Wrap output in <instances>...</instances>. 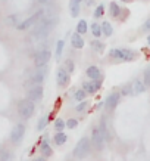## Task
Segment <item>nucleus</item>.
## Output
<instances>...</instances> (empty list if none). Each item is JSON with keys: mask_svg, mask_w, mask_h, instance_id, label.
<instances>
[{"mask_svg": "<svg viewBox=\"0 0 150 161\" xmlns=\"http://www.w3.org/2000/svg\"><path fill=\"white\" fill-rule=\"evenodd\" d=\"M87 30H88L87 21L85 19L78 21V24H77V33L78 34H85V33H87Z\"/></svg>", "mask_w": 150, "mask_h": 161, "instance_id": "a211bd4d", "label": "nucleus"}, {"mask_svg": "<svg viewBox=\"0 0 150 161\" xmlns=\"http://www.w3.org/2000/svg\"><path fill=\"white\" fill-rule=\"evenodd\" d=\"M144 84H146V87L150 86V67L146 69V73H144Z\"/></svg>", "mask_w": 150, "mask_h": 161, "instance_id": "2f4dec72", "label": "nucleus"}, {"mask_svg": "<svg viewBox=\"0 0 150 161\" xmlns=\"http://www.w3.org/2000/svg\"><path fill=\"white\" fill-rule=\"evenodd\" d=\"M144 90H146V84L141 83V80H136V81L132 83V93L138 95V93H143Z\"/></svg>", "mask_w": 150, "mask_h": 161, "instance_id": "2eb2a0df", "label": "nucleus"}, {"mask_svg": "<svg viewBox=\"0 0 150 161\" xmlns=\"http://www.w3.org/2000/svg\"><path fill=\"white\" fill-rule=\"evenodd\" d=\"M111 16H113V18H119L121 16V8H119V5L116 2L111 3Z\"/></svg>", "mask_w": 150, "mask_h": 161, "instance_id": "f3484780", "label": "nucleus"}, {"mask_svg": "<svg viewBox=\"0 0 150 161\" xmlns=\"http://www.w3.org/2000/svg\"><path fill=\"white\" fill-rule=\"evenodd\" d=\"M47 121H49V115H44V117L39 121V124H37V130H43L44 127L47 126Z\"/></svg>", "mask_w": 150, "mask_h": 161, "instance_id": "393cba45", "label": "nucleus"}, {"mask_svg": "<svg viewBox=\"0 0 150 161\" xmlns=\"http://www.w3.org/2000/svg\"><path fill=\"white\" fill-rule=\"evenodd\" d=\"M66 142V135L63 132H59L58 135H54V143L56 145H63Z\"/></svg>", "mask_w": 150, "mask_h": 161, "instance_id": "aec40b11", "label": "nucleus"}, {"mask_svg": "<svg viewBox=\"0 0 150 161\" xmlns=\"http://www.w3.org/2000/svg\"><path fill=\"white\" fill-rule=\"evenodd\" d=\"M87 77H90L91 80H100L102 77V73H100V69L97 68V67H88L87 68Z\"/></svg>", "mask_w": 150, "mask_h": 161, "instance_id": "ddd939ff", "label": "nucleus"}, {"mask_svg": "<svg viewBox=\"0 0 150 161\" xmlns=\"http://www.w3.org/2000/svg\"><path fill=\"white\" fill-rule=\"evenodd\" d=\"M71 2H74V3H81L82 0H71Z\"/></svg>", "mask_w": 150, "mask_h": 161, "instance_id": "ea45409f", "label": "nucleus"}, {"mask_svg": "<svg viewBox=\"0 0 150 161\" xmlns=\"http://www.w3.org/2000/svg\"><path fill=\"white\" fill-rule=\"evenodd\" d=\"M46 74H47V69L41 68L40 71H37V73L33 75V81H34V83H41L44 80V77H46Z\"/></svg>", "mask_w": 150, "mask_h": 161, "instance_id": "dca6fc26", "label": "nucleus"}, {"mask_svg": "<svg viewBox=\"0 0 150 161\" xmlns=\"http://www.w3.org/2000/svg\"><path fill=\"white\" fill-rule=\"evenodd\" d=\"M41 152H43L44 155H52V148H50V145H49V141H43V143H41Z\"/></svg>", "mask_w": 150, "mask_h": 161, "instance_id": "412c9836", "label": "nucleus"}, {"mask_svg": "<svg viewBox=\"0 0 150 161\" xmlns=\"http://www.w3.org/2000/svg\"><path fill=\"white\" fill-rule=\"evenodd\" d=\"M65 126H66V124H65V123H63L60 118H58V120L54 121V129H56V130H59V132H60V130H62Z\"/></svg>", "mask_w": 150, "mask_h": 161, "instance_id": "c756f323", "label": "nucleus"}, {"mask_svg": "<svg viewBox=\"0 0 150 161\" xmlns=\"http://www.w3.org/2000/svg\"><path fill=\"white\" fill-rule=\"evenodd\" d=\"M66 71H68V73H72L74 71V68H75V67H74V62L72 61H71V59H68V61H66Z\"/></svg>", "mask_w": 150, "mask_h": 161, "instance_id": "f704fd0d", "label": "nucleus"}, {"mask_svg": "<svg viewBox=\"0 0 150 161\" xmlns=\"http://www.w3.org/2000/svg\"><path fill=\"white\" fill-rule=\"evenodd\" d=\"M50 56H52V52H50L49 49L39 50V52L35 53V56H34V64L37 65V67H43V65H46V64L49 62Z\"/></svg>", "mask_w": 150, "mask_h": 161, "instance_id": "423d86ee", "label": "nucleus"}, {"mask_svg": "<svg viewBox=\"0 0 150 161\" xmlns=\"http://www.w3.org/2000/svg\"><path fill=\"white\" fill-rule=\"evenodd\" d=\"M103 14H105V6L103 5H99L94 10V18H102Z\"/></svg>", "mask_w": 150, "mask_h": 161, "instance_id": "a878e982", "label": "nucleus"}, {"mask_svg": "<svg viewBox=\"0 0 150 161\" xmlns=\"http://www.w3.org/2000/svg\"><path fill=\"white\" fill-rule=\"evenodd\" d=\"M102 34L103 36H106V37H109V36H112V33H113V28H112V25L107 22V21H105L102 25Z\"/></svg>", "mask_w": 150, "mask_h": 161, "instance_id": "6ab92c4d", "label": "nucleus"}, {"mask_svg": "<svg viewBox=\"0 0 150 161\" xmlns=\"http://www.w3.org/2000/svg\"><path fill=\"white\" fill-rule=\"evenodd\" d=\"M85 3H87V6H91L93 5V0H85Z\"/></svg>", "mask_w": 150, "mask_h": 161, "instance_id": "58836bf2", "label": "nucleus"}, {"mask_svg": "<svg viewBox=\"0 0 150 161\" xmlns=\"http://www.w3.org/2000/svg\"><path fill=\"white\" fill-rule=\"evenodd\" d=\"M91 46L97 50V52H99V53H102L103 49H105V46H103L100 42H97V40H93V42H91Z\"/></svg>", "mask_w": 150, "mask_h": 161, "instance_id": "bb28decb", "label": "nucleus"}, {"mask_svg": "<svg viewBox=\"0 0 150 161\" xmlns=\"http://www.w3.org/2000/svg\"><path fill=\"white\" fill-rule=\"evenodd\" d=\"M130 93H132V86H125L122 89V95H130Z\"/></svg>", "mask_w": 150, "mask_h": 161, "instance_id": "c9c22d12", "label": "nucleus"}, {"mask_svg": "<svg viewBox=\"0 0 150 161\" xmlns=\"http://www.w3.org/2000/svg\"><path fill=\"white\" fill-rule=\"evenodd\" d=\"M91 33L94 37H100L102 36V27L99 24H96V22H93L91 24Z\"/></svg>", "mask_w": 150, "mask_h": 161, "instance_id": "4be33fe9", "label": "nucleus"}, {"mask_svg": "<svg viewBox=\"0 0 150 161\" xmlns=\"http://www.w3.org/2000/svg\"><path fill=\"white\" fill-rule=\"evenodd\" d=\"M71 15L72 16H78V14H80V3H74V2H71Z\"/></svg>", "mask_w": 150, "mask_h": 161, "instance_id": "5701e85b", "label": "nucleus"}, {"mask_svg": "<svg viewBox=\"0 0 150 161\" xmlns=\"http://www.w3.org/2000/svg\"><path fill=\"white\" fill-rule=\"evenodd\" d=\"M85 93H87V92H85L84 89H80V90H77V92H75V99L81 102L82 99H85Z\"/></svg>", "mask_w": 150, "mask_h": 161, "instance_id": "c85d7f7f", "label": "nucleus"}, {"mask_svg": "<svg viewBox=\"0 0 150 161\" xmlns=\"http://www.w3.org/2000/svg\"><path fill=\"white\" fill-rule=\"evenodd\" d=\"M9 158H10V154L9 152H6V151H0V161H9Z\"/></svg>", "mask_w": 150, "mask_h": 161, "instance_id": "72a5a7b5", "label": "nucleus"}, {"mask_svg": "<svg viewBox=\"0 0 150 161\" xmlns=\"http://www.w3.org/2000/svg\"><path fill=\"white\" fill-rule=\"evenodd\" d=\"M88 108V102H85V101H81V103L77 107V111L78 112H84L85 109Z\"/></svg>", "mask_w": 150, "mask_h": 161, "instance_id": "7c9ffc66", "label": "nucleus"}, {"mask_svg": "<svg viewBox=\"0 0 150 161\" xmlns=\"http://www.w3.org/2000/svg\"><path fill=\"white\" fill-rule=\"evenodd\" d=\"M18 112H19L21 117H24V118L31 117L33 112H34V103H33V101H29V99L21 101L18 103Z\"/></svg>", "mask_w": 150, "mask_h": 161, "instance_id": "20e7f679", "label": "nucleus"}, {"mask_svg": "<svg viewBox=\"0 0 150 161\" xmlns=\"http://www.w3.org/2000/svg\"><path fill=\"white\" fill-rule=\"evenodd\" d=\"M100 132H102V135H103V137H105V141L106 139H109V130H107V127H106V123L105 121H102V124H100Z\"/></svg>", "mask_w": 150, "mask_h": 161, "instance_id": "b1692460", "label": "nucleus"}, {"mask_svg": "<svg viewBox=\"0 0 150 161\" xmlns=\"http://www.w3.org/2000/svg\"><path fill=\"white\" fill-rule=\"evenodd\" d=\"M41 98H43V87L39 86V84L34 86V87L28 92V99L29 101H33V102H34V101H40Z\"/></svg>", "mask_w": 150, "mask_h": 161, "instance_id": "9d476101", "label": "nucleus"}, {"mask_svg": "<svg viewBox=\"0 0 150 161\" xmlns=\"http://www.w3.org/2000/svg\"><path fill=\"white\" fill-rule=\"evenodd\" d=\"M35 161H46V158H35Z\"/></svg>", "mask_w": 150, "mask_h": 161, "instance_id": "a19ab883", "label": "nucleus"}, {"mask_svg": "<svg viewBox=\"0 0 150 161\" xmlns=\"http://www.w3.org/2000/svg\"><path fill=\"white\" fill-rule=\"evenodd\" d=\"M112 58L115 59H119V61H134L137 58V53L134 50H130V49H112L109 52Z\"/></svg>", "mask_w": 150, "mask_h": 161, "instance_id": "f03ea898", "label": "nucleus"}, {"mask_svg": "<svg viewBox=\"0 0 150 161\" xmlns=\"http://www.w3.org/2000/svg\"><path fill=\"white\" fill-rule=\"evenodd\" d=\"M141 30H143V31H150V18L143 24V28Z\"/></svg>", "mask_w": 150, "mask_h": 161, "instance_id": "e433bc0d", "label": "nucleus"}, {"mask_svg": "<svg viewBox=\"0 0 150 161\" xmlns=\"http://www.w3.org/2000/svg\"><path fill=\"white\" fill-rule=\"evenodd\" d=\"M41 15H43V12H41V10H40V12H37V14H34V15H31V16H29V18H27L24 22H21V24L16 25V28L19 30V31H24V30L31 28L33 25H35L40 21Z\"/></svg>", "mask_w": 150, "mask_h": 161, "instance_id": "39448f33", "label": "nucleus"}, {"mask_svg": "<svg viewBox=\"0 0 150 161\" xmlns=\"http://www.w3.org/2000/svg\"><path fill=\"white\" fill-rule=\"evenodd\" d=\"M25 133V126L24 124H16V126L13 127V130H12V135H10V141L12 142H19L21 139H22V136H24Z\"/></svg>", "mask_w": 150, "mask_h": 161, "instance_id": "6e6552de", "label": "nucleus"}, {"mask_svg": "<svg viewBox=\"0 0 150 161\" xmlns=\"http://www.w3.org/2000/svg\"><path fill=\"white\" fill-rule=\"evenodd\" d=\"M56 81L60 87H65V86H68L69 83V73L66 69H58V74H56Z\"/></svg>", "mask_w": 150, "mask_h": 161, "instance_id": "1a4fd4ad", "label": "nucleus"}, {"mask_svg": "<svg viewBox=\"0 0 150 161\" xmlns=\"http://www.w3.org/2000/svg\"><path fill=\"white\" fill-rule=\"evenodd\" d=\"M8 24H16V15H10L9 18H8Z\"/></svg>", "mask_w": 150, "mask_h": 161, "instance_id": "4c0bfd02", "label": "nucleus"}, {"mask_svg": "<svg viewBox=\"0 0 150 161\" xmlns=\"http://www.w3.org/2000/svg\"><path fill=\"white\" fill-rule=\"evenodd\" d=\"M121 2H124V3H128V2H131V0H121Z\"/></svg>", "mask_w": 150, "mask_h": 161, "instance_id": "79ce46f5", "label": "nucleus"}, {"mask_svg": "<svg viewBox=\"0 0 150 161\" xmlns=\"http://www.w3.org/2000/svg\"><path fill=\"white\" fill-rule=\"evenodd\" d=\"M71 43H72V46L75 47V49H82L84 47V40H82L81 34H72V37H71Z\"/></svg>", "mask_w": 150, "mask_h": 161, "instance_id": "4468645a", "label": "nucleus"}, {"mask_svg": "<svg viewBox=\"0 0 150 161\" xmlns=\"http://www.w3.org/2000/svg\"><path fill=\"white\" fill-rule=\"evenodd\" d=\"M90 151V141H88V137H82L80 139L77 143V147L74 149V157L75 158H82V157H85Z\"/></svg>", "mask_w": 150, "mask_h": 161, "instance_id": "7ed1b4c3", "label": "nucleus"}, {"mask_svg": "<svg viewBox=\"0 0 150 161\" xmlns=\"http://www.w3.org/2000/svg\"><path fill=\"white\" fill-rule=\"evenodd\" d=\"M147 43L150 44V36H149V37H147Z\"/></svg>", "mask_w": 150, "mask_h": 161, "instance_id": "37998d69", "label": "nucleus"}, {"mask_svg": "<svg viewBox=\"0 0 150 161\" xmlns=\"http://www.w3.org/2000/svg\"><path fill=\"white\" fill-rule=\"evenodd\" d=\"M65 124H66V127H68V129H75V127L78 126V121H77V120H74V118H71V120H68Z\"/></svg>", "mask_w": 150, "mask_h": 161, "instance_id": "473e14b6", "label": "nucleus"}, {"mask_svg": "<svg viewBox=\"0 0 150 161\" xmlns=\"http://www.w3.org/2000/svg\"><path fill=\"white\" fill-rule=\"evenodd\" d=\"M105 137H103L102 132H100V129H94L93 130V143H94V148L96 149H103L105 148Z\"/></svg>", "mask_w": 150, "mask_h": 161, "instance_id": "0eeeda50", "label": "nucleus"}, {"mask_svg": "<svg viewBox=\"0 0 150 161\" xmlns=\"http://www.w3.org/2000/svg\"><path fill=\"white\" fill-rule=\"evenodd\" d=\"M54 24H56V21L53 18H50V19H44L41 24L34 30V33L29 36V39L33 40V42H40V40L46 39L50 33H52V30H53Z\"/></svg>", "mask_w": 150, "mask_h": 161, "instance_id": "f257e3e1", "label": "nucleus"}, {"mask_svg": "<svg viewBox=\"0 0 150 161\" xmlns=\"http://www.w3.org/2000/svg\"><path fill=\"white\" fill-rule=\"evenodd\" d=\"M100 86H102V83L99 80H94L93 83H84V90L87 93H94L100 89Z\"/></svg>", "mask_w": 150, "mask_h": 161, "instance_id": "f8f14e48", "label": "nucleus"}, {"mask_svg": "<svg viewBox=\"0 0 150 161\" xmlns=\"http://www.w3.org/2000/svg\"><path fill=\"white\" fill-rule=\"evenodd\" d=\"M63 46H65V42H63V40H59L58 44H56V56H58V58L60 56V55H62Z\"/></svg>", "mask_w": 150, "mask_h": 161, "instance_id": "cd10ccee", "label": "nucleus"}, {"mask_svg": "<svg viewBox=\"0 0 150 161\" xmlns=\"http://www.w3.org/2000/svg\"><path fill=\"white\" fill-rule=\"evenodd\" d=\"M118 101H119V95L118 93H112V95H109V98L106 99V108L107 109H113V108L118 105Z\"/></svg>", "mask_w": 150, "mask_h": 161, "instance_id": "9b49d317", "label": "nucleus"}]
</instances>
